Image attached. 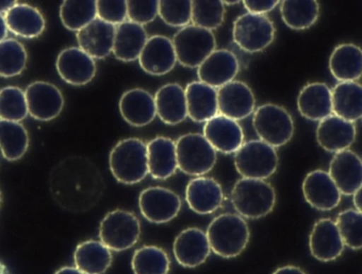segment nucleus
<instances>
[{
  "label": "nucleus",
  "instance_id": "nucleus-46",
  "mask_svg": "<svg viewBox=\"0 0 362 274\" xmlns=\"http://www.w3.org/2000/svg\"><path fill=\"white\" fill-rule=\"evenodd\" d=\"M243 6L252 15L265 16L266 13L273 11L279 4V1L273 0H246L243 1Z\"/></svg>",
  "mask_w": 362,
  "mask_h": 274
},
{
  "label": "nucleus",
  "instance_id": "nucleus-43",
  "mask_svg": "<svg viewBox=\"0 0 362 274\" xmlns=\"http://www.w3.org/2000/svg\"><path fill=\"white\" fill-rule=\"evenodd\" d=\"M158 16L169 26H189L192 21V1H158Z\"/></svg>",
  "mask_w": 362,
  "mask_h": 274
},
{
  "label": "nucleus",
  "instance_id": "nucleus-36",
  "mask_svg": "<svg viewBox=\"0 0 362 274\" xmlns=\"http://www.w3.org/2000/svg\"><path fill=\"white\" fill-rule=\"evenodd\" d=\"M28 145L30 137L23 124L0 120V151L6 160L21 159Z\"/></svg>",
  "mask_w": 362,
  "mask_h": 274
},
{
  "label": "nucleus",
  "instance_id": "nucleus-16",
  "mask_svg": "<svg viewBox=\"0 0 362 274\" xmlns=\"http://www.w3.org/2000/svg\"><path fill=\"white\" fill-rule=\"evenodd\" d=\"M328 174L341 194H355L362 185L361 157L350 149L337 152L331 160Z\"/></svg>",
  "mask_w": 362,
  "mask_h": 274
},
{
  "label": "nucleus",
  "instance_id": "nucleus-39",
  "mask_svg": "<svg viewBox=\"0 0 362 274\" xmlns=\"http://www.w3.org/2000/svg\"><path fill=\"white\" fill-rule=\"evenodd\" d=\"M27 62V50L19 41L6 38L0 42V77L13 78L21 74Z\"/></svg>",
  "mask_w": 362,
  "mask_h": 274
},
{
  "label": "nucleus",
  "instance_id": "nucleus-26",
  "mask_svg": "<svg viewBox=\"0 0 362 274\" xmlns=\"http://www.w3.org/2000/svg\"><path fill=\"white\" fill-rule=\"evenodd\" d=\"M185 97L188 117L194 122H206L216 117L218 113L217 89L192 81L186 86Z\"/></svg>",
  "mask_w": 362,
  "mask_h": 274
},
{
  "label": "nucleus",
  "instance_id": "nucleus-38",
  "mask_svg": "<svg viewBox=\"0 0 362 274\" xmlns=\"http://www.w3.org/2000/svg\"><path fill=\"white\" fill-rule=\"evenodd\" d=\"M59 18L66 29L78 33L98 18L96 1L65 0L59 8Z\"/></svg>",
  "mask_w": 362,
  "mask_h": 274
},
{
  "label": "nucleus",
  "instance_id": "nucleus-53",
  "mask_svg": "<svg viewBox=\"0 0 362 274\" xmlns=\"http://www.w3.org/2000/svg\"><path fill=\"white\" fill-rule=\"evenodd\" d=\"M240 1H223V5H235L239 4Z\"/></svg>",
  "mask_w": 362,
  "mask_h": 274
},
{
  "label": "nucleus",
  "instance_id": "nucleus-37",
  "mask_svg": "<svg viewBox=\"0 0 362 274\" xmlns=\"http://www.w3.org/2000/svg\"><path fill=\"white\" fill-rule=\"evenodd\" d=\"M134 274H168L170 259L166 251L157 246H144L132 257Z\"/></svg>",
  "mask_w": 362,
  "mask_h": 274
},
{
  "label": "nucleus",
  "instance_id": "nucleus-9",
  "mask_svg": "<svg viewBox=\"0 0 362 274\" xmlns=\"http://www.w3.org/2000/svg\"><path fill=\"white\" fill-rule=\"evenodd\" d=\"M141 224L138 217L132 212L115 210L102 219L99 227L101 242L110 250L126 251L138 242Z\"/></svg>",
  "mask_w": 362,
  "mask_h": 274
},
{
  "label": "nucleus",
  "instance_id": "nucleus-6",
  "mask_svg": "<svg viewBox=\"0 0 362 274\" xmlns=\"http://www.w3.org/2000/svg\"><path fill=\"white\" fill-rule=\"evenodd\" d=\"M253 126L259 140L274 149L286 145L294 132V122L290 113L273 103L257 107L254 112Z\"/></svg>",
  "mask_w": 362,
  "mask_h": 274
},
{
  "label": "nucleus",
  "instance_id": "nucleus-24",
  "mask_svg": "<svg viewBox=\"0 0 362 274\" xmlns=\"http://www.w3.org/2000/svg\"><path fill=\"white\" fill-rule=\"evenodd\" d=\"M186 200L189 207L195 213H214L223 203L222 186L212 178H195L187 185Z\"/></svg>",
  "mask_w": 362,
  "mask_h": 274
},
{
  "label": "nucleus",
  "instance_id": "nucleus-30",
  "mask_svg": "<svg viewBox=\"0 0 362 274\" xmlns=\"http://www.w3.org/2000/svg\"><path fill=\"white\" fill-rule=\"evenodd\" d=\"M8 30L20 38L31 39L41 35L45 29V19L35 7L16 4L4 15Z\"/></svg>",
  "mask_w": 362,
  "mask_h": 274
},
{
  "label": "nucleus",
  "instance_id": "nucleus-54",
  "mask_svg": "<svg viewBox=\"0 0 362 274\" xmlns=\"http://www.w3.org/2000/svg\"><path fill=\"white\" fill-rule=\"evenodd\" d=\"M0 205H1V194H0Z\"/></svg>",
  "mask_w": 362,
  "mask_h": 274
},
{
  "label": "nucleus",
  "instance_id": "nucleus-25",
  "mask_svg": "<svg viewBox=\"0 0 362 274\" xmlns=\"http://www.w3.org/2000/svg\"><path fill=\"white\" fill-rule=\"evenodd\" d=\"M119 110L124 121L134 127L148 125L157 115L154 97L141 89L124 92L119 101Z\"/></svg>",
  "mask_w": 362,
  "mask_h": 274
},
{
  "label": "nucleus",
  "instance_id": "nucleus-1",
  "mask_svg": "<svg viewBox=\"0 0 362 274\" xmlns=\"http://www.w3.org/2000/svg\"><path fill=\"white\" fill-rule=\"evenodd\" d=\"M100 174L90 161L81 157H73L59 164L52 174V190L58 194V199L68 193L64 200H72L73 207L78 202L84 206L85 200L92 202L100 191Z\"/></svg>",
  "mask_w": 362,
  "mask_h": 274
},
{
  "label": "nucleus",
  "instance_id": "nucleus-40",
  "mask_svg": "<svg viewBox=\"0 0 362 274\" xmlns=\"http://www.w3.org/2000/svg\"><path fill=\"white\" fill-rule=\"evenodd\" d=\"M223 1H192V23L194 26L211 30H216L225 19Z\"/></svg>",
  "mask_w": 362,
  "mask_h": 274
},
{
  "label": "nucleus",
  "instance_id": "nucleus-52",
  "mask_svg": "<svg viewBox=\"0 0 362 274\" xmlns=\"http://www.w3.org/2000/svg\"><path fill=\"white\" fill-rule=\"evenodd\" d=\"M0 274H10L8 268H6V266L3 265L1 262H0Z\"/></svg>",
  "mask_w": 362,
  "mask_h": 274
},
{
  "label": "nucleus",
  "instance_id": "nucleus-2",
  "mask_svg": "<svg viewBox=\"0 0 362 274\" xmlns=\"http://www.w3.org/2000/svg\"><path fill=\"white\" fill-rule=\"evenodd\" d=\"M209 247L223 258L240 256L250 239V231L243 217L226 213L215 217L206 230Z\"/></svg>",
  "mask_w": 362,
  "mask_h": 274
},
{
  "label": "nucleus",
  "instance_id": "nucleus-20",
  "mask_svg": "<svg viewBox=\"0 0 362 274\" xmlns=\"http://www.w3.org/2000/svg\"><path fill=\"white\" fill-rule=\"evenodd\" d=\"M173 250L178 264L185 268L202 265L211 251L206 233L198 228H188L181 232L175 237Z\"/></svg>",
  "mask_w": 362,
  "mask_h": 274
},
{
  "label": "nucleus",
  "instance_id": "nucleus-29",
  "mask_svg": "<svg viewBox=\"0 0 362 274\" xmlns=\"http://www.w3.org/2000/svg\"><path fill=\"white\" fill-rule=\"evenodd\" d=\"M300 114L308 120L321 121L332 115L331 89L325 84H308L297 98Z\"/></svg>",
  "mask_w": 362,
  "mask_h": 274
},
{
  "label": "nucleus",
  "instance_id": "nucleus-45",
  "mask_svg": "<svg viewBox=\"0 0 362 274\" xmlns=\"http://www.w3.org/2000/svg\"><path fill=\"white\" fill-rule=\"evenodd\" d=\"M127 18L132 23L146 25L158 15V1H127Z\"/></svg>",
  "mask_w": 362,
  "mask_h": 274
},
{
  "label": "nucleus",
  "instance_id": "nucleus-50",
  "mask_svg": "<svg viewBox=\"0 0 362 274\" xmlns=\"http://www.w3.org/2000/svg\"><path fill=\"white\" fill-rule=\"evenodd\" d=\"M55 274H83L78 268L74 267H64L57 270Z\"/></svg>",
  "mask_w": 362,
  "mask_h": 274
},
{
  "label": "nucleus",
  "instance_id": "nucleus-35",
  "mask_svg": "<svg viewBox=\"0 0 362 274\" xmlns=\"http://www.w3.org/2000/svg\"><path fill=\"white\" fill-rule=\"evenodd\" d=\"M282 21L291 29L304 30L313 27L318 21L319 4L314 0L297 1L285 0L280 6Z\"/></svg>",
  "mask_w": 362,
  "mask_h": 274
},
{
  "label": "nucleus",
  "instance_id": "nucleus-42",
  "mask_svg": "<svg viewBox=\"0 0 362 274\" xmlns=\"http://www.w3.org/2000/svg\"><path fill=\"white\" fill-rule=\"evenodd\" d=\"M342 241L352 250L362 246V214L356 209H348L339 214L335 222Z\"/></svg>",
  "mask_w": 362,
  "mask_h": 274
},
{
  "label": "nucleus",
  "instance_id": "nucleus-47",
  "mask_svg": "<svg viewBox=\"0 0 362 274\" xmlns=\"http://www.w3.org/2000/svg\"><path fill=\"white\" fill-rule=\"evenodd\" d=\"M273 274H305V271L296 266H285L277 268Z\"/></svg>",
  "mask_w": 362,
  "mask_h": 274
},
{
  "label": "nucleus",
  "instance_id": "nucleus-8",
  "mask_svg": "<svg viewBox=\"0 0 362 274\" xmlns=\"http://www.w3.org/2000/svg\"><path fill=\"white\" fill-rule=\"evenodd\" d=\"M234 164L243 178L265 180L276 172L279 155L276 149L262 140H251L235 152Z\"/></svg>",
  "mask_w": 362,
  "mask_h": 274
},
{
  "label": "nucleus",
  "instance_id": "nucleus-11",
  "mask_svg": "<svg viewBox=\"0 0 362 274\" xmlns=\"http://www.w3.org/2000/svg\"><path fill=\"white\" fill-rule=\"evenodd\" d=\"M139 207L144 219L160 224L171 222L177 216L181 209V200L174 191L154 186L141 192Z\"/></svg>",
  "mask_w": 362,
  "mask_h": 274
},
{
  "label": "nucleus",
  "instance_id": "nucleus-17",
  "mask_svg": "<svg viewBox=\"0 0 362 274\" xmlns=\"http://www.w3.org/2000/svg\"><path fill=\"white\" fill-rule=\"evenodd\" d=\"M203 135L215 152L225 154H235L245 140L242 126L236 120L219 114L206 121Z\"/></svg>",
  "mask_w": 362,
  "mask_h": 274
},
{
  "label": "nucleus",
  "instance_id": "nucleus-21",
  "mask_svg": "<svg viewBox=\"0 0 362 274\" xmlns=\"http://www.w3.org/2000/svg\"><path fill=\"white\" fill-rule=\"evenodd\" d=\"M356 127L355 123L331 115L320 121L316 131L319 145L327 152H339L349 149L355 142Z\"/></svg>",
  "mask_w": 362,
  "mask_h": 274
},
{
  "label": "nucleus",
  "instance_id": "nucleus-23",
  "mask_svg": "<svg viewBox=\"0 0 362 274\" xmlns=\"http://www.w3.org/2000/svg\"><path fill=\"white\" fill-rule=\"evenodd\" d=\"M116 27L95 18L76 33L79 49L93 59H104L112 52Z\"/></svg>",
  "mask_w": 362,
  "mask_h": 274
},
{
  "label": "nucleus",
  "instance_id": "nucleus-44",
  "mask_svg": "<svg viewBox=\"0 0 362 274\" xmlns=\"http://www.w3.org/2000/svg\"><path fill=\"white\" fill-rule=\"evenodd\" d=\"M96 15L100 21L118 26L127 21V1H96Z\"/></svg>",
  "mask_w": 362,
  "mask_h": 274
},
{
  "label": "nucleus",
  "instance_id": "nucleus-31",
  "mask_svg": "<svg viewBox=\"0 0 362 274\" xmlns=\"http://www.w3.org/2000/svg\"><path fill=\"white\" fill-rule=\"evenodd\" d=\"M147 39L144 26L127 21L116 26L113 55L117 60L126 63L138 60Z\"/></svg>",
  "mask_w": 362,
  "mask_h": 274
},
{
  "label": "nucleus",
  "instance_id": "nucleus-3",
  "mask_svg": "<svg viewBox=\"0 0 362 274\" xmlns=\"http://www.w3.org/2000/svg\"><path fill=\"white\" fill-rule=\"evenodd\" d=\"M110 169L119 183L135 185L148 174L146 144L139 138L119 141L110 154Z\"/></svg>",
  "mask_w": 362,
  "mask_h": 274
},
{
  "label": "nucleus",
  "instance_id": "nucleus-32",
  "mask_svg": "<svg viewBox=\"0 0 362 274\" xmlns=\"http://www.w3.org/2000/svg\"><path fill=\"white\" fill-rule=\"evenodd\" d=\"M332 115L355 123L362 115V87L356 81L339 83L331 90Z\"/></svg>",
  "mask_w": 362,
  "mask_h": 274
},
{
  "label": "nucleus",
  "instance_id": "nucleus-19",
  "mask_svg": "<svg viewBox=\"0 0 362 274\" xmlns=\"http://www.w3.org/2000/svg\"><path fill=\"white\" fill-rule=\"evenodd\" d=\"M138 60L141 69L153 76L167 74L177 62L171 39L163 35L147 39Z\"/></svg>",
  "mask_w": 362,
  "mask_h": 274
},
{
  "label": "nucleus",
  "instance_id": "nucleus-33",
  "mask_svg": "<svg viewBox=\"0 0 362 274\" xmlns=\"http://www.w3.org/2000/svg\"><path fill=\"white\" fill-rule=\"evenodd\" d=\"M329 69L339 83L356 81L362 74V52L354 44H342L336 47L329 59Z\"/></svg>",
  "mask_w": 362,
  "mask_h": 274
},
{
  "label": "nucleus",
  "instance_id": "nucleus-22",
  "mask_svg": "<svg viewBox=\"0 0 362 274\" xmlns=\"http://www.w3.org/2000/svg\"><path fill=\"white\" fill-rule=\"evenodd\" d=\"M344 246L332 219H322L314 224L310 236V253L314 258L322 262L333 261L341 256Z\"/></svg>",
  "mask_w": 362,
  "mask_h": 274
},
{
  "label": "nucleus",
  "instance_id": "nucleus-14",
  "mask_svg": "<svg viewBox=\"0 0 362 274\" xmlns=\"http://www.w3.org/2000/svg\"><path fill=\"white\" fill-rule=\"evenodd\" d=\"M56 67L59 77L71 86H86L96 74L95 59L76 47L62 50L57 58Z\"/></svg>",
  "mask_w": 362,
  "mask_h": 274
},
{
  "label": "nucleus",
  "instance_id": "nucleus-34",
  "mask_svg": "<svg viewBox=\"0 0 362 274\" xmlns=\"http://www.w3.org/2000/svg\"><path fill=\"white\" fill-rule=\"evenodd\" d=\"M74 260L76 268L83 274H103L112 264V256L101 241L88 240L78 245Z\"/></svg>",
  "mask_w": 362,
  "mask_h": 274
},
{
  "label": "nucleus",
  "instance_id": "nucleus-49",
  "mask_svg": "<svg viewBox=\"0 0 362 274\" xmlns=\"http://www.w3.org/2000/svg\"><path fill=\"white\" fill-rule=\"evenodd\" d=\"M16 4L17 1H8V0H5V1H0V15H3V13L5 15V13Z\"/></svg>",
  "mask_w": 362,
  "mask_h": 274
},
{
  "label": "nucleus",
  "instance_id": "nucleus-13",
  "mask_svg": "<svg viewBox=\"0 0 362 274\" xmlns=\"http://www.w3.org/2000/svg\"><path fill=\"white\" fill-rule=\"evenodd\" d=\"M218 113L233 120H242L253 114L256 100L247 84L240 81L217 89Z\"/></svg>",
  "mask_w": 362,
  "mask_h": 274
},
{
  "label": "nucleus",
  "instance_id": "nucleus-51",
  "mask_svg": "<svg viewBox=\"0 0 362 274\" xmlns=\"http://www.w3.org/2000/svg\"><path fill=\"white\" fill-rule=\"evenodd\" d=\"M354 205H355L356 210L361 212V188L354 194Z\"/></svg>",
  "mask_w": 362,
  "mask_h": 274
},
{
  "label": "nucleus",
  "instance_id": "nucleus-10",
  "mask_svg": "<svg viewBox=\"0 0 362 274\" xmlns=\"http://www.w3.org/2000/svg\"><path fill=\"white\" fill-rule=\"evenodd\" d=\"M276 28L267 16L245 13L233 24V41L243 52H263L273 43Z\"/></svg>",
  "mask_w": 362,
  "mask_h": 274
},
{
  "label": "nucleus",
  "instance_id": "nucleus-18",
  "mask_svg": "<svg viewBox=\"0 0 362 274\" xmlns=\"http://www.w3.org/2000/svg\"><path fill=\"white\" fill-rule=\"evenodd\" d=\"M307 202L320 211H330L339 205L341 194L327 172L317 169L305 176L302 185Z\"/></svg>",
  "mask_w": 362,
  "mask_h": 274
},
{
  "label": "nucleus",
  "instance_id": "nucleus-7",
  "mask_svg": "<svg viewBox=\"0 0 362 274\" xmlns=\"http://www.w3.org/2000/svg\"><path fill=\"white\" fill-rule=\"evenodd\" d=\"M177 169L191 176H202L214 168L217 154L200 134L182 135L175 142Z\"/></svg>",
  "mask_w": 362,
  "mask_h": 274
},
{
  "label": "nucleus",
  "instance_id": "nucleus-27",
  "mask_svg": "<svg viewBox=\"0 0 362 274\" xmlns=\"http://www.w3.org/2000/svg\"><path fill=\"white\" fill-rule=\"evenodd\" d=\"M156 112L167 125H177L188 117L185 90L178 84H167L156 93Z\"/></svg>",
  "mask_w": 362,
  "mask_h": 274
},
{
  "label": "nucleus",
  "instance_id": "nucleus-28",
  "mask_svg": "<svg viewBox=\"0 0 362 274\" xmlns=\"http://www.w3.org/2000/svg\"><path fill=\"white\" fill-rule=\"evenodd\" d=\"M148 173L154 179L166 180L177 169L175 142L171 138L158 137L146 144Z\"/></svg>",
  "mask_w": 362,
  "mask_h": 274
},
{
  "label": "nucleus",
  "instance_id": "nucleus-41",
  "mask_svg": "<svg viewBox=\"0 0 362 274\" xmlns=\"http://www.w3.org/2000/svg\"><path fill=\"white\" fill-rule=\"evenodd\" d=\"M28 115L25 92L16 86L0 90V120L20 122Z\"/></svg>",
  "mask_w": 362,
  "mask_h": 274
},
{
  "label": "nucleus",
  "instance_id": "nucleus-48",
  "mask_svg": "<svg viewBox=\"0 0 362 274\" xmlns=\"http://www.w3.org/2000/svg\"><path fill=\"white\" fill-rule=\"evenodd\" d=\"M8 30L4 16L0 15V42L5 40L6 38H7Z\"/></svg>",
  "mask_w": 362,
  "mask_h": 274
},
{
  "label": "nucleus",
  "instance_id": "nucleus-15",
  "mask_svg": "<svg viewBox=\"0 0 362 274\" xmlns=\"http://www.w3.org/2000/svg\"><path fill=\"white\" fill-rule=\"evenodd\" d=\"M239 69V61L233 52L215 50L198 67L197 76L201 83L217 89L234 81Z\"/></svg>",
  "mask_w": 362,
  "mask_h": 274
},
{
  "label": "nucleus",
  "instance_id": "nucleus-5",
  "mask_svg": "<svg viewBox=\"0 0 362 274\" xmlns=\"http://www.w3.org/2000/svg\"><path fill=\"white\" fill-rule=\"evenodd\" d=\"M172 43L177 61L188 69H198L216 50L214 33L194 25H189L178 30Z\"/></svg>",
  "mask_w": 362,
  "mask_h": 274
},
{
  "label": "nucleus",
  "instance_id": "nucleus-4",
  "mask_svg": "<svg viewBox=\"0 0 362 274\" xmlns=\"http://www.w3.org/2000/svg\"><path fill=\"white\" fill-rule=\"evenodd\" d=\"M231 202L239 216L257 219L267 216L276 205V191L264 180L242 178L235 183Z\"/></svg>",
  "mask_w": 362,
  "mask_h": 274
},
{
  "label": "nucleus",
  "instance_id": "nucleus-12",
  "mask_svg": "<svg viewBox=\"0 0 362 274\" xmlns=\"http://www.w3.org/2000/svg\"><path fill=\"white\" fill-rule=\"evenodd\" d=\"M28 114L34 120L50 121L61 114L64 100L61 90L47 81H34L25 91Z\"/></svg>",
  "mask_w": 362,
  "mask_h": 274
}]
</instances>
